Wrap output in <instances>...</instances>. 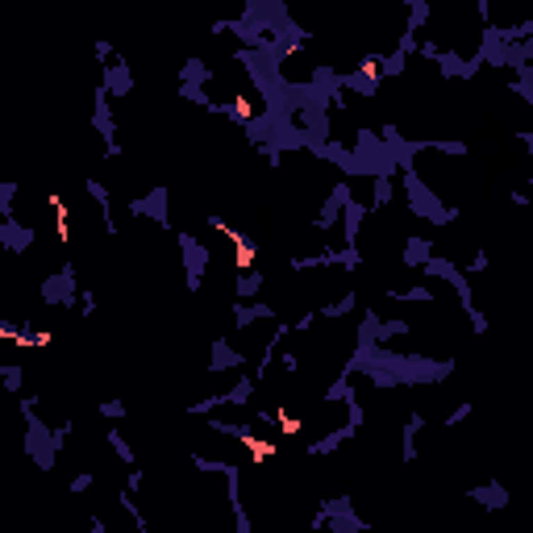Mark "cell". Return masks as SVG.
<instances>
[{
	"instance_id": "cell-44",
	"label": "cell",
	"mask_w": 533,
	"mask_h": 533,
	"mask_svg": "<svg viewBox=\"0 0 533 533\" xmlns=\"http://www.w3.org/2000/svg\"><path fill=\"white\" fill-rule=\"evenodd\" d=\"M467 417H471V400H463V404L446 417V425H459V421H467Z\"/></svg>"
},
{
	"instance_id": "cell-6",
	"label": "cell",
	"mask_w": 533,
	"mask_h": 533,
	"mask_svg": "<svg viewBox=\"0 0 533 533\" xmlns=\"http://www.w3.org/2000/svg\"><path fill=\"white\" fill-rule=\"evenodd\" d=\"M42 300L46 304H75L79 296H75V267L67 263V267H58L50 279H42Z\"/></svg>"
},
{
	"instance_id": "cell-24",
	"label": "cell",
	"mask_w": 533,
	"mask_h": 533,
	"mask_svg": "<svg viewBox=\"0 0 533 533\" xmlns=\"http://www.w3.org/2000/svg\"><path fill=\"white\" fill-rule=\"evenodd\" d=\"M359 309V296L354 292H346L342 300H334V304H321L317 309V317H329V321H338V317H346V313H354Z\"/></svg>"
},
{
	"instance_id": "cell-51",
	"label": "cell",
	"mask_w": 533,
	"mask_h": 533,
	"mask_svg": "<svg viewBox=\"0 0 533 533\" xmlns=\"http://www.w3.org/2000/svg\"><path fill=\"white\" fill-rule=\"evenodd\" d=\"M467 271H488V250H479V254L471 259V267H467Z\"/></svg>"
},
{
	"instance_id": "cell-48",
	"label": "cell",
	"mask_w": 533,
	"mask_h": 533,
	"mask_svg": "<svg viewBox=\"0 0 533 533\" xmlns=\"http://www.w3.org/2000/svg\"><path fill=\"white\" fill-rule=\"evenodd\" d=\"M17 409H21V417H33V413H38V396H25Z\"/></svg>"
},
{
	"instance_id": "cell-43",
	"label": "cell",
	"mask_w": 533,
	"mask_h": 533,
	"mask_svg": "<svg viewBox=\"0 0 533 533\" xmlns=\"http://www.w3.org/2000/svg\"><path fill=\"white\" fill-rule=\"evenodd\" d=\"M88 488H92V471H79V475L71 479V492H75V496H83Z\"/></svg>"
},
{
	"instance_id": "cell-50",
	"label": "cell",
	"mask_w": 533,
	"mask_h": 533,
	"mask_svg": "<svg viewBox=\"0 0 533 533\" xmlns=\"http://www.w3.org/2000/svg\"><path fill=\"white\" fill-rule=\"evenodd\" d=\"M417 50H421V54H425V58H438V54H442V46H438V42H421V46H417Z\"/></svg>"
},
{
	"instance_id": "cell-33",
	"label": "cell",
	"mask_w": 533,
	"mask_h": 533,
	"mask_svg": "<svg viewBox=\"0 0 533 533\" xmlns=\"http://www.w3.org/2000/svg\"><path fill=\"white\" fill-rule=\"evenodd\" d=\"M396 334L404 338V334H409V321H379V338H375V342L384 346V342H388V338H396Z\"/></svg>"
},
{
	"instance_id": "cell-32",
	"label": "cell",
	"mask_w": 533,
	"mask_h": 533,
	"mask_svg": "<svg viewBox=\"0 0 533 533\" xmlns=\"http://www.w3.org/2000/svg\"><path fill=\"white\" fill-rule=\"evenodd\" d=\"M404 71V54L392 50V54H379V75H400Z\"/></svg>"
},
{
	"instance_id": "cell-37",
	"label": "cell",
	"mask_w": 533,
	"mask_h": 533,
	"mask_svg": "<svg viewBox=\"0 0 533 533\" xmlns=\"http://www.w3.org/2000/svg\"><path fill=\"white\" fill-rule=\"evenodd\" d=\"M0 384H4L8 392H17V388H21V367H17V363H8V367H0Z\"/></svg>"
},
{
	"instance_id": "cell-14",
	"label": "cell",
	"mask_w": 533,
	"mask_h": 533,
	"mask_svg": "<svg viewBox=\"0 0 533 533\" xmlns=\"http://www.w3.org/2000/svg\"><path fill=\"white\" fill-rule=\"evenodd\" d=\"M275 317V309L263 300V304H242V300H233V325L238 329H246V325H254V321H271Z\"/></svg>"
},
{
	"instance_id": "cell-23",
	"label": "cell",
	"mask_w": 533,
	"mask_h": 533,
	"mask_svg": "<svg viewBox=\"0 0 533 533\" xmlns=\"http://www.w3.org/2000/svg\"><path fill=\"white\" fill-rule=\"evenodd\" d=\"M263 279H267L263 271H246V275H242V279L233 284V300H242V304H246V300H250V296H254V292L263 288Z\"/></svg>"
},
{
	"instance_id": "cell-35",
	"label": "cell",
	"mask_w": 533,
	"mask_h": 533,
	"mask_svg": "<svg viewBox=\"0 0 533 533\" xmlns=\"http://www.w3.org/2000/svg\"><path fill=\"white\" fill-rule=\"evenodd\" d=\"M396 300H413V304H425V300H434V292L425 288V284H417V288H409V292H392Z\"/></svg>"
},
{
	"instance_id": "cell-2",
	"label": "cell",
	"mask_w": 533,
	"mask_h": 533,
	"mask_svg": "<svg viewBox=\"0 0 533 533\" xmlns=\"http://www.w3.org/2000/svg\"><path fill=\"white\" fill-rule=\"evenodd\" d=\"M25 450L33 454V463H38L42 471H50V467H54L58 442H54V429H46V425L38 421V413H33V417H25Z\"/></svg>"
},
{
	"instance_id": "cell-34",
	"label": "cell",
	"mask_w": 533,
	"mask_h": 533,
	"mask_svg": "<svg viewBox=\"0 0 533 533\" xmlns=\"http://www.w3.org/2000/svg\"><path fill=\"white\" fill-rule=\"evenodd\" d=\"M13 196H17V183L4 179V183H0V217H4V221L13 217Z\"/></svg>"
},
{
	"instance_id": "cell-22",
	"label": "cell",
	"mask_w": 533,
	"mask_h": 533,
	"mask_svg": "<svg viewBox=\"0 0 533 533\" xmlns=\"http://www.w3.org/2000/svg\"><path fill=\"white\" fill-rule=\"evenodd\" d=\"M88 196L100 204V213H104V229H108V233H117V221H113V213H108V188H104L100 179H88Z\"/></svg>"
},
{
	"instance_id": "cell-56",
	"label": "cell",
	"mask_w": 533,
	"mask_h": 533,
	"mask_svg": "<svg viewBox=\"0 0 533 533\" xmlns=\"http://www.w3.org/2000/svg\"><path fill=\"white\" fill-rule=\"evenodd\" d=\"M88 533H108V525H104L100 517H92V521H88Z\"/></svg>"
},
{
	"instance_id": "cell-52",
	"label": "cell",
	"mask_w": 533,
	"mask_h": 533,
	"mask_svg": "<svg viewBox=\"0 0 533 533\" xmlns=\"http://www.w3.org/2000/svg\"><path fill=\"white\" fill-rule=\"evenodd\" d=\"M79 300H83V304H79V309H83V313H88V317H92V313H96V296H92V292H83V296H79Z\"/></svg>"
},
{
	"instance_id": "cell-54",
	"label": "cell",
	"mask_w": 533,
	"mask_h": 533,
	"mask_svg": "<svg viewBox=\"0 0 533 533\" xmlns=\"http://www.w3.org/2000/svg\"><path fill=\"white\" fill-rule=\"evenodd\" d=\"M279 363H284V371H292V375H296V371H300V359H296V354H284V359H279Z\"/></svg>"
},
{
	"instance_id": "cell-8",
	"label": "cell",
	"mask_w": 533,
	"mask_h": 533,
	"mask_svg": "<svg viewBox=\"0 0 533 533\" xmlns=\"http://www.w3.org/2000/svg\"><path fill=\"white\" fill-rule=\"evenodd\" d=\"M434 63L442 67V75H446V79H471V75L484 67V63H479V54H475V58H463V54H454V50H442Z\"/></svg>"
},
{
	"instance_id": "cell-39",
	"label": "cell",
	"mask_w": 533,
	"mask_h": 533,
	"mask_svg": "<svg viewBox=\"0 0 533 533\" xmlns=\"http://www.w3.org/2000/svg\"><path fill=\"white\" fill-rule=\"evenodd\" d=\"M392 200V179H375V200H371V208H384Z\"/></svg>"
},
{
	"instance_id": "cell-20",
	"label": "cell",
	"mask_w": 533,
	"mask_h": 533,
	"mask_svg": "<svg viewBox=\"0 0 533 533\" xmlns=\"http://www.w3.org/2000/svg\"><path fill=\"white\" fill-rule=\"evenodd\" d=\"M208 79H213V67H204L200 58H188L179 71V83H188V88H204Z\"/></svg>"
},
{
	"instance_id": "cell-27",
	"label": "cell",
	"mask_w": 533,
	"mask_h": 533,
	"mask_svg": "<svg viewBox=\"0 0 533 533\" xmlns=\"http://www.w3.org/2000/svg\"><path fill=\"white\" fill-rule=\"evenodd\" d=\"M225 233L233 238V246H238V259H242V267H250V259L259 254V246H254V242H250L246 233H238V229H229V225H225Z\"/></svg>"
},
{
	"instance_id": "cell-18",
	"label": "cell",
	"mask_w": 533,
	"mask_h": 533,
	"mask_svg": "<svg viewBox=\"0 0 533 533\" xmlns=\"http://www.w3.org/2000/svg\"><path fill=\"white\" fill-rule=\"evenodd\" d=\"M429 254H434V242H429V238H409V242H404V254H400V259H404V267H417V271H421Z\"/></svg>"
},
{
	"instance_id": "cell-3",
	"label": "cell",
	"mask_w": 533,
	"mask_h": 533,
	"mask_svg": "<svg viewBox=\"0 0 533 533\" xmlns=\"http://www.w3.org/2000/svg\"><path fill=\"white\" fill-rule=\"evenodd\" d=\"M425 275H434V279H446L454 292H459V304H463V313H471L475 309V296H471V284H467V275L450 263V259H442V254H429L425 259V267H421Z\"/></svg>"
},
{
	"instance_id": "cell-11",
	"label": "cell",
	"mask_w": 533,
	"mask_h": 533,
	"mask_svg": "<svg viewBox=\"0 0 533 533\" xmlns=\"http://www.w3.org/2000/svg\"><path fill=\"white\" fill-rule=\"evenodd\" d=\"M92 125H96V133L104 138V146H113V142H117V121H113V108H108V92H104V88H96Z\"/></svg>"
},
{
	"instance_id": "cell-25",
	"label": "cell",
	"mask_w": 533,
	"mask_h": 533,
	"mask_svg": "<svg viewBox=\"0 0 533 533\" xmlns=\"http://www.w3.org/2000/svg\"><path fill=\"white\" fill-rule=\"evenodd\" d=\"M254 388H259V384H254V375H242V379H238V384H233L221 400H225V404H246V400L254 396Z\"/></svg>"
},
{
	"instance_id": "cell-40",
	"label": "cell",
	"mask_w": 533,
	"mask_h": 533,
	"mask_svg": "<svg viewBox=\"0 0 533 533\" xmlns=\"http://www.w3.org/2000/svg\"><path fill=\"white\" fill-rule=\"evenodd\" d=\"M217 404H225V400H221V396H208V400H196V404H188V413H192V417H208Z\"/></svg>"
},
{
	"instance_id": "cell-12",
	"label": "cell",
	"mask_w": 533,
	"mask_h": 533,
	"mask_svg": "<svg viewBox=\"0 0 533 533\" xmlns=\"http://www.w3.org/2000/svg\"><path fill=\"white\" fill-rule=\"evenodd\" d=\"M0 246L13 250V254H21V250L33 246V229H25L17 217H8V221H0Z\"/></svg>"
},
{
	"instance_id": "cell-46",
	"label": "cell",
	"mask_w": 533,
	"mask_h": 533,
	"mask_svg": "<svg viewBox=\"0 0 533 533\" xmlns=\"http://www.w3.org/2000/svg\"><path fill=\"white\" fill-rule=\"evenodd\" d=\"M421 42H417V33H400V54L409 58V50H417Z\"/></svg>"
},
{
	"instance_id": "cell-13",
	"label": "cell",
	"mask_w": 533,
	"mask_h": 533,
	"mask_svg": "<svg viewBox=\"0 0 533 533\" xmlns=\"http://www.w3.org/2000/svg\"><path fill=\"white\" fill-rule=\"evenodd\" d=\"M479 63H492V67H509V46L500 42L496 25L484 29V46H479Z\"/></svg>"
},
{
	"instance_id": "cell-49",
	"label": "cell",
	"mask_w": 533,
	"mask_h": 533,
	"mask_svg": "<svg viewBox=\"0 0 533 533\" xmlns=\"http://www.w3.org/2000/svg\"><path fill=\"white\" fill-rule=\"evenodd\" d=\"M142 488V471L138 467H129V479H125V492H138Z\"/></svg>"
},
{
	"instance_id": "cell-5",
	"label": "cell",
	"mask_w": 533,
	"mask_h": 533,
	"mask_svg": "<svg viewBox=\"0 0 533 533\" xmlns=\"http://www.w3.org/2000/svg\"><path fill=\"white\" fill-rule=\"evenodd\" d=\"M179 250H183V271H188V292L200 288L204 279V267H208V246L196 242L192 233H179Z\"/></svg>"
},
{
	"instance_id": "cell-9",
	"label": "cell",
	"mask_w": 533,
	"mask_h": 533,
	"mask_svg": "<svg viewBox=\"0 0 533 533\" xmlns=\"http://www.w3.org/2000/svg\"><path fill=\"white\" fill-rule=\"evenodd\" d=\"M100 88L108 96H129L133 92V75H129V63H113V67H100Z\"/></svg>"
},
{
	"instance_id": "cell-26",
	"label": "cell",
	"mask_w": 533,
	"mask_h": 533,
	"mask_svg": "<svg viewBox=\"0 0 533 533\" xmlns=\"http://www.w3.org/2000/svg\"><path fill=\"white\" fill-rule=\"evenodd\" d=\"M429 17H434V8H429L425 0H409V29H404V33H417Z\"/></svg>"
},
{
	"instance_id": "cell-45",
	"label": "cell",
	"mask_w": 533,
	"mask_h": 533,
	"mask_svg": "<svg viewBox=\"0 0 533 533\" xmlns=\"http://www.w3.org/2000/svg\"><path fill=\"white\" fill-rule=\"evenodd\" d=\"M467 317H471V329H475V334H488V317H484L479 309H471Z\"/></svg>"
},
{
	"instance_id": "cell-36",
	"label": "cell",
	"mask_w": 533,
	"mask_h": 533,
	"mask_svg": "<svg viewBox=\"0 0 533 533\" xmlns=\"http://www.w3.org/2000/svg\"><path fill=\"white\" fill-rule=\"evenodd\" d=\"M179 96L192 100V104H200V108H213V100L204 96V88H188V83H179Z\"/></svg>"
},
{
	"instance_id": "cell-31",
	"label": "cell",
	"mask_w": 533,
	"mask_h": 533,
	"mask_svg": "<svg viewBox=\"0 0 533 533\" xmlns=\"http://www.w3.org/2000/svg\"><path fill=\"white\" fill-rule=\"evenodd\" d=\"M213 429H221V434H229V438H238V442H250L254 446V429L242 421V425H225V421H213Z\"/></svg>"
},
{
	"instance_id": "cell-42",
	"label": "cell",
	"mask_w": 533,
	"mask_h": 533,
	"mask_svg": "<svg viewBox=\"0 0 533 533\" xmlns=\"http://www.w3.org/2000/svg\"><path fill=\"white\" fill-rule=\"evenodd\" d=\"M429 146L442 154H467V142H429Z\"/></svg>"
},
{
	"instance_id": "cell-21",
	"label": "cell",
	"mask_w": 533,
	"mask_h": 533,
	"mask_svg": "<svg viewBox=\"0 0 533 533\" xmlns=\"http://www.w3.org/2000/svg\"><path fill=\"white\" fill-rule=\"evenodd\" d=\"M421 429H425V417H421V413H413V417L404 421V434H400V438H404V463H413V459H417V434H421Z\"/></svg>"
},
{
	"instance_id": "cell-1",
	"label": "cell",
	"mask_w": 533,
	"mask_h": 533,
	"mask_svg": "<svg viewBox=\"0 0 533 533\" xmlns=\"http://www.w3.org/2000/svg\"><path fill=\"white\" fill-rule=\"evenodd\" d=\"M404 192H409V208H413L417 217L434 221V225H450V221L459 217V208H446V204L417 179V171H404Z\"/></svg>"
},
{
	"instance_id": "cell-15",
	"label": "cell",
	"mask_w": 533,
	"mask_h": 533,
	"mask_svg": "<svg viewBox=\"0 0 533 533\" xmlns=\"http://www.w3.org/2000/svg\"><path fill=\"white\" fill-rule=\"evenodd\" d=\"M242 363H246V359H242V354H238V350H233L225 338H217V342H213V359H208V371H238Z\"/></svg>"
},
{
	"instance_id": "cell-29",
	"label": "cell",
	"mask_w": 533,
	"mask_h": 533,
	"mask_svg": "<svg viewBox=\"0 0 533 533\" xmlns=\"http://www.w3.org/2000/svg\"><path fill=\"white\" fill-rule=\"evenodd\" d=\"M104 438H108V446L117 450V459H121L125 467H133V450H129V442H125V434H121V429H113V434H104Z\"/></svg>"
},
{
	"instance_id": "cell-16",
	"label": "cell",
	"mask_w": 533,
	"mask_h": 533,
	"mask_svg": "<svg viewBox=\"0 0 533 533\" xmlns=\"http://www.w3.org/2000/svg\"><path fill=\"white\" fill-rule=\"evenodd\" d=\"M363 217H367V204L363 200H350L346 208H342V238H346V246H354L359 242V225H363Z\"/></svg>"
},
{
	"instance_id": "cell-7",
	"label": "cell",
	"mask_w": 533,
	"mask_h": 533,
	"mask_svg": "<svg viewBox=\"0 0 533 533\" xmlns=\"http://www.w3.org/2000/svg\"><path fill=\"white\" fill-rule=\"evenodd\" d=\"M350 200H354V196H350V183H346V179H342V183H334V192H329L325 208L317 213V229H321V233H325V229H334V225L342 221V208H346Z\"/></svg>"
},
{
	"instance_id": "cell-53",
	"label": "cell",
	"mask_w": 533,
	"mask_h": 533,
	"mask_svg": "<svg viewBox=\"0 0 533 533\" xmlns=\"http://www.w3.org/2000/svg\"><path fill=\"white\" fill-rule=\"evenodd\" d=\"M313 321H317V313H304V317L296 321V334H304V329H313Z\"/></svg>"
},
{
	"instance_id": "cell-19",
	"label": "cell",
	"mask_w": 533,
	"mask_h": 533,
	"mask_svg": "<svg viewBox=\"0 0 533 533\" xmlns=\"http://www.w3.org/2000/svg\"><path fill=\"white\" fill-rule=\"evenodd\" d=\"M354 434H359L354 425H342V429H334L329 438H321V442H313V446H309V454H313V459H321V454H329V450H338L342 442H350Z\"/></svg>"
},
{
	"instance_id": "cell-47",
	"label": "cell",
	"mask_w": 533,
	"mask_h": 533,
	"mask_svg": "<svg viewBox=\"0 0 533 533\" xmlns=\"http://www.w3.org/2000/svg\"><path fill=\"white\" fill-rule=\"evenodd\" d=\"M92 50H96V58H100V63H104V58H113V42H108V38H100Z\"/></svg>"
},
{
	"instance_id": "cell-41",
	"label": "cell",
	"mask_w": 533,
	"mask_h": 533,
	"mask_svg": "<svg viewBox=\"0 0 533 533\" xmlns=\"http://www.w3.org/2000/svg\"><path fill=\"white\" fill-rule=\"evenodd\" d=\"M100 417L121 421V417H125V404H121V400H100Z\"/></svg>"
},
{
	"instance_id": "cell-17",
	"label": "cell",
	"mask_w": 533,
	"mask_h": 533,
	"mask_svg": "<svg viewBox=\"0 0 533 533\" xmlns=\"http://www.w3.org/2000/svg\"><path fill=\"white\" fill-rule=\"evenodd\" d=\"M467 496H471V500H479V505H484V509H492V513L509 505V492H505V488H500L496 479H492V484H484V488H471Z\"/></svg>"
},
{
	"instance_id": "cell-38",
	"label": "cell",
	"mask_w": 533,
	"mask_h": 533,
	"mask_svg": "<svg viewBox=\"0 0 533 533\" xmlns=\"http://www.w3.org/2000/svg\"><path fill=\"white\" fill-rule=\"evenodd\" d=\"M192 467H200L204 475H221V471H225L221 459H204V454H192Z\"/></svg>"
},
{
	"instance_id": "cell-4",
	"label": "cell",
	"mask_w": 533,
	"mask_h": 533,
	"mask_svg": "<svg viewBox=\"0 0 533 533\" xmlns=\"http://www.w3.org/2000/svg\"><path fill=\"white\" fill-rule=\"evenodd\" d=\"M321 517H325L329 533H367V521H359L354 509H350V496L325 500V505H321Z\"/></svg>"
},
{
	"instance_id": "cell-28",
	"label": "cell",
	"mask_w": 533,
	"mask_h": 533,
	"mask_svg": "<svg viewBox=\"0 0 533 533\" xmlns=\"http://www.w3.org/2000/svg\"><path fill=\"white\" fill-rule=\"evenodd\" d=\"M117 500H121V509H125V513L133 517V525H138V533H150V521L142 517V509H138V500H133V492H121Z\"/></svg>"
},
{
	"instance_id": "cell-10",
	"label": "cell",
	"mask_w": 533,
	"mask_h": 533,
	"mask_svg": "<svg viewBox=\"0 0 533 533\" xmlns=\"http://www.w3.org/2000/svg\"><path fill=\"white\" fill-rule=\"evenodd\" d=\"M133 217H154L158 225H167V188H150L142 200H129Z\"/></svg>"
},
{
	"instance_id": "cell-55",
	"label": "cell",
	"mask_w": 533,
	"mask_h": 533,
	"mask_svg": "<svg viewBox=\"0 0 533 533\" xmlns=\"http://www.w3.org/2000/svg\"><path fill=\"white\" fill-rule=\"evenodd\" d=\"M17 329H21V325H13V321H0V338H17Z\"/></svg>"
},
{
	"instance_id": "cell-30",
	"label": "cell",
	"mask_w": 533,
	"mask_h": 533,
	"mask_svg": "<svg viewBox=\"0 0 533 533\" xmlns=\"http://www.w3.org/2000/svg\"><path fill=\"white\" fill-rule=\"evenodd\" d=\"M325 400H342V404H350V400H354L350 379H346V375H342V379H334V384H329V392H325Z\"/></svg>"
}]
</instances>
